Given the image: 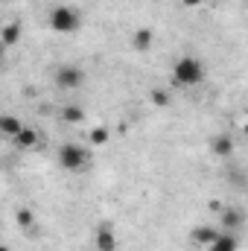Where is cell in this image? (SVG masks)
Here are the masks:
<instances>
[{
	"label": "cell",
	"mask_w": 248,
	"mask_h": 251,
	"mask_svg": "<svg viewBox=\"0 0 248 251\" xmlns=\"http://www.w3.org/2000/svg\"><path fill=\"white\" fill-rule=\"evenodd\" d=\"M15 222H18L24 231H29V228L35 225V213H32L29 207H18V210H15Z\"/></svg>",
	"instance_id": "cell-15"
},
{
	"label": "cell",
	"mask_w": 248,
	"mask_h": 251,
	"mask_svg": "<svg viewBox=\"0 0 248 251\" xmlns=\"http://www.w3.org/2000/svg\"><path fill=\"white\" fill-rule=\"evenodd\" d=\"M105 140H108V128H105V126L91 128V146H102Z\"/></svg>",
	"instance_id": "cell-16"
},
{
	"label": "cell",
	"mask_w": 248,
	"mask_h": 251,
	"mask_svg": "<svg viewBox=\"0 0 248 251\" xmlns=\"http://www.w3.org/2000/svg\"><path fill=\"white\" fill-rule=\"evenodd\" d=\"M216 234H219V228H213V225H198V228H193L190 243H193L196 249H207V246L216 240Z\"/></svg>",
	"instance_id": "cell-6"
},
{
	"label": "cell",
	"mask_w": 248,
	"mask_h": 251,
	"mask_svg": "<svg viewBox=\"0 0 248 251\" xmlns=\"http://www.w3.org/2000/svg\"><path fill=\"white\" fill-rule=\"evenodd\" d=\"M79 26H82V15H79L73 6H56V9L50 12V29H53V32L73 35Z\"/></svg>",
	"instance_id": "cell-3"
},
{
	"label": "cell",
	"mask_w": 248,
	"mask_h": 251,
	"mask_svg": "<svg viewBox=\"0 0 248 251\" xmlns=\"http://www.w3.org/2000/svg\"><path fill=\"white\" fill-rule=\"evenodd\" d=\"M94 251H97V249H94Z\"/></svg>",
	"instance_id": "cell-20"
},
{
	"label": "cell",
	"mask_w": 248,
	"mask_h": 251,
	"mask_svg": "<svg viewBox=\"0 0 248 251\" xmlns=\"http://www.w3.org/2000/svg\"><path fill=\"white\" fill-rule=\"evenodd\" d=\"M149 100H152L158 108H167V105H170V94H167V91H161V88H155V91L149 94Z\"/></svg>",
	"instance_id": "cell-17"
},
{
	"label": "cell",
	"mask_w": 248,
	"mask_h": 251,
	"mask_svg": "<svg viewBox=\"0 0 248 251\" xmlns=\"http://www.w3.org/2000/svg\"><path fill=\"white\" fill-rule=\"evenodd\" d=\"M21 128H24L21 117H15V114H0V134H3V137H15Z\"/></svg>",
	"instance_id": "cell-12"
},
{
	"label": "cell",
	"mask_w": 248,
	"mask_h": 251,
	"mask_svg": "<svg viewBox=\"0 0 248 251\" xmlns=\"http://www.w3.org/2000/svg\"><path fill=\"white\" fill-rule=\"evenodd\" d=\"M181 3H184L187 9H196V6H201V3H204V0H181Z\"/></svg>",
	"instance_id": "cell-18"
},
{
	"label": "cell",
	"mask_w": 248,
	"mask_h": 251,
	"mask_svg": "<svg viewBox=\"0 0 248 251\" xmlns=\"http://www.w3.org/2000/svg\"><path fill=\"white\" fill-rule=\"evenodd\" d=\"M85 82V70L79 67V64H62L59 70H56V85L62 88V91H73V88H79Z\"/></svg>",
	"instance_id": "cell-4"
},
{
	"label": "cell",
	"mask_w": 248,
	"mask_h": 251,
	"mask_svg": "<svg viewBox=\"0 0 248 251\" xmlns=\"http://www.w3.org/2000/svg\"><path fill=\"white\" fill-rule=\"evenodd\" d=\"M204 76H207V67L196 56H181L178 62L173 64V82L178 88H196V85L204 82Z\"/></svg>",
	"instance_id": "cell-1"
},
{
	"label": "cell",
	"mask_w": 248,
	"mask_h": 251,
	"mask_svg": "<svg viewBox=\"0 0 248 251\" xmlns=\"http://www.w3.org/2000/svg\"><path fill=\"white\" fill-rule=\"evenodd\" d=\"M234 149H237V143H234V137L225 134V131L210 140V152H213L216 158H228V155H234Z\"/></svg>",
	"instance_id": "cell-8"
},
{
	"label": "cell",
	"mask_w": 248,
	"mask_h": 251,
	"mask_svg": "<svg viewBox=\"0 0 248 251\" xmlns=\"http://www.w3.org/2000/svg\"><path fill=\"white\" fill-rule=\"evenodd\" d=\"M240 249V237L234 231H219L216 240L207 246V251H237Z\"/></svg>",
	"instance_id": "cell-7"
},
{
	"label": "cell",
	"mask_w": 248,
	"mask_h": 251,
	"mask_svg": "<svg viewBox=\"0 0 248 251\" xmlns=\"http://www.w3.org/2000/svg\"><path fill=\"white\" fill-rule=\"evenodd\" d=\"M152 44H155V32H152L149 26H140V29L131 35V47H134V50H140V53H146Z\"/></svg>",
	"instance_id": "cell-11"
},
{
	"label": "cell",
	"mask_w": 248,
	"mask_h": 251,
	"mask_svg": "<svg viewBox=\"0 0 248 251\" xmlns=\"http://www.w3.org/2000/svg\"><path fill=\"white\" fill-rule=\"evenodd\" d=\"M59 117H62V123H67V126L85 123V108H79V105H64L62 111H59Z\"/></svg>",
	"instance_id": "cell-13"
},
{
	"label": "cell",
	"mask_w": 248,
	"mask_h": 251,
	"mask_svg": "<svg viewBox=\"0 0 248 251\" xmlns=\"http://www.w3.org/2000/svg\"><path fill=\"white\" fill-rule=\"evenodd\" d=\"M12 140H15V146H18V149H35V146L41 143V140H38V131H35V128H29V126H24Z\"/></svg>",
	"instance_id": "cell-10"
},
{
	"label": "cell",
	"mask_w": 248,
	"mask_h": 251,
	"mask_svg": "<svg viewBox=\"0 0 248 251\" xmlns=\"http://www.w3.org/2000/svg\"><path fill=\"white\" fill-rule=\"evenodd\" d=\"M91 164V149L82 146V143H64L59 149V167L67 173H76V170H85Z\"/></svg>",
	"instance_id": "cell-2"
},
{
	"label": "cell",
	"mask_w": 248,
	"mask_h": 251,
	"mask_svg": "<svg viewBox=\"0 0 248 251\" xmlns=\"http://www.w3.org/2000/svg\"><path fill=\"white\" fill-rule=\"evenodd\" d=\"M94 249L97 251H117V234L108 222H102L97 228V237H94Z\"/></svg>",
	"instance_id": "cell-5"
},
{
	"label": "cell",
	"mask_w": 248,
	"mask_h": 251,
	"mask_svg": "<svg viewBox=\"0 0 248 251\" xmlns=\"http://www.w3.org/2000/svg\"><path fill=\"white\" fill-rule=\"evenodd\" d=\"M0 251H12V249H9V246H0Z\"/></svg>",
	"instance_id": "cell-19"
},
{
	"label": "cell",
	"mask_w": 248,
	"mask_h": 251,
	"mask_svg": "<svg viewBox=\"0 0 248 251\" xmlns=\"http://www.w3.org/2000/svg\"><path fill=\"white\" fill-rule=\"evenodd\" d=\"M243 210L240 207H225L222 210V216H219V222H222V231H237V228H243Z\"/></svg>",
	"instance_id": "cell-9"
},
{
	"label": "cell",
	"mask_w": 248,
	"mask_h": 251,
	"mask_svg": "<svg viewBox=\"0 0 248 251\" xmlns=\"http://www.w3.org/2000/svg\"><path fill=\"white\" fill-rule=\"evenodd\" d=\"M0 41H3V47H15L21 41V24H6L0 29Z\"/></svg>",
	"instance_id": "cell-14"
}]
</instances>
